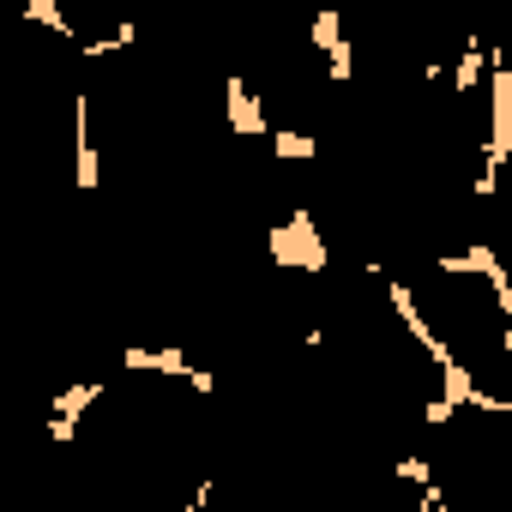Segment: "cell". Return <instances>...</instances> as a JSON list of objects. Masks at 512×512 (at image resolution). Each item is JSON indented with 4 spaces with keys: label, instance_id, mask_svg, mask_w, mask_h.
Instances as JSON below:
<instances>
[{
    "label": "cell",
    "instance_id": "1",
    "mask_svg": "<svg viewBox=\"0 0 512 512\" xmlns=\"http://www.w3.org/2000/svg\"><path fill=\"white\" fill-rule=\"evenodd\" d=\"M506 157H512V67L488 49V145H482V175H476L482 199L500 187Z\"/></svg>",
    "mask_w": 512,
    "mask_h": 512
},
{
    "label": "cell",
    "instance_id": "2",
    "mask_svg": "<svg viewBox=\"0 0 512 512\" xmlns=\"http://www.w3.org/2000/svg\"><path fill=\"white\" fill-rule=\"evenodd\" d=\"M272 266H290V272H326L332 266V247L320 241L314 211L296 205L284 223H272Z\"/></svg>",
    "mask_w": 512,
    "mask_h": 512
},
{
    "label": "cell",
    "instance_id": "3",
    "mask_svg": "<svg viewBox=\"0 0 512 512\" xmlns=\"http://www.w3.org/2000/svg\"><path fill=\"white\" fill-rule=\"evenodd\" d=\"M386 302H392V314L404 320V332L416 338V350H422V356H428L434 368H446V362H458V356H452V344H446V338L434 332V320H428V314L416 308V296H410V284H398V278H386Z\"/></svg>",
    "mask_w": 512,
    "mask_h": 512
},
{
    "label": "cell",
    "instance_id": "4",
    "mask_svg": "<svg viewBox=\"0 0 512 512\" xmlns=\"http://www.w3.org/2000/svg\"><path fill=\"white\" fill-rule=\"evenodd\" d=\"M440 398H446L452 410H464V404H470V410H482V416H506V410H512V404H506L500 392H488L464 362H446V368H440Z\"/></svg>",
    "mask_w": 512,
    "mask_h": 512
},
{
    "label": "cell",
    "instance_id": "5",
    "mask_svg": "<svg viewBox=\"0 0 512 512\" xmlns=\"http://www.w3.org/2000/svg\"><path fill=\"white\" fill-rule=\"evenodd\" d=\"M103 392H109L103 380H85V386L55 392V410H49V440H55V446H73V440H79V416H85Z\"/></svg>",
    "mask_w": 512,
    "mask_h": 512
},
{
    "label": "cell",
    "instance_id": "6",
    "mask_svg": "<svg viewBox=\"0 0 512 512\" xmlns=\"http://www.w3.org/2000/svg\"><path fill=\"white\" fill-rule=\"evenodd\" d=\"M308 37H314V49L326 55V73H332V85H350V79H356V55H350V43H344V19L326 7V13L308 25Z\"/></svg>",
    "mask_w": 512,
    "mask_h": 512
},
{
    "label": "cell",
    "instance_id": "7",
    "mask_svg": "<svg viewBox=\"0 0 512 512\" xmlns=\"http://www.w3.org/2000/svg\"><path fill=\"white\" fill-rule=\"evenodd\" d=\"M223 115H229V133H241V139H266L272 133V121L260 115V97L247 91V79H223Z\"/></svg>",
    "mask_w": 512,
    "mask_h": 512
},
{
    "label": "cell",
    "instance_id": "8",
    "mask_svg": "<svg viewBox=\"0 0 512 512\" xmlns=\"http://www.w3.org/2000/svg\"><path fill=\"white\" fill-rule=\"evenodd\" d=\"M121 368L127 374H169V380H187L193 374V362H187L181 344H157V350L151 344H127L121 350Z\"/></svg>",
    "mask_w": 512,
    "mask_h": 512
},
{
    "label": "cell",
    "instance_id": "9",
    "mask_svg": "<svg viewBox=\"0 0 512 512\" xmlns=\"http://www.w3.org/2000/svg\"><path fill=\"white\" fill-rule=\"evenodd\" d=\"M73 175H79V193H97V145H91V97L85 91L73 103Z\"/></svg>",
    "mask_w": 512,
    "mask_h": 512
},
{
    "label": "cell",
    "instance_id": "10",
    "mask_svg": "<svg viewBox=\"0 0 512 512\" xmlns=\"http://www.w3.org/2000/svg\"><path fill=\"white\" fill-rule=\"evenodd\" d=\"M482 73H488V49H482V43H464V55L446 67V79H452L458 97H470V91L482 85Z\"/></svg>",
    "mask_w": 512,
    "mask_h": 512
},
{
    "label": "cell",
    "instance_id": "11",
    "mask_svg": "<svg viewBox=\"0 0 512 512\" xmlns=\"http://www.w3.org/2000/svg\"><path fill=\"white\" fill-rule=\"evenodd\" d=\"M266 139H272V157H278V163H314V157H320V139H314V133H296V127H272Z\"/></svg>",
    "mask_w": 512,
    "mask_h": 512
},
{
    "label": "cell",
    "instance_id": "12",
    "mask_svg": "<svg viewBox=\"0 0 512 512\" xmlns=\"http://www.w3.org/2000/svg\"><path fill=\"white\" fill-rule=\"evenodd\" d=\"M139 43V25L133 19H121L115 31H103V37H79V55L85 61H103V55H121V49H133Z\"/></svg>",
    "mask_w": 512,
    "mask_h": 512
},
{
    "label": "cell",
    "instance_id": "13",
    "mask_svg": "<svg viewBox=\"0 0 512 512\" xmlns=\"http://www.w3.org/2000/svg\"><path fill=\"white\" fill-rule=\"evenodd\" d=\"M25 25H43V31H55L61 43H73V49H79V25L55 7V0H31V7H25Z\"/></svg>",
    "mask_w": 512,
    "mask_h": 512
},
{
    "label": "cell",
    "instance_id": "14",
    "mask_svg": "<svg viewBox=\"0 0 512 512\" xmlns=\"http://www.w3.org/2000/svg\"><path fill=\"white\" fill-rule=\"evenodd\" d=\"M392 476L398 482H416V488H434V458H398Z\"/></svg>",
    "mask_w": 512,
    "mask_h": 512
},
{
    "label": "cell",
    "instance_id": "15",
    "mask_svg": "<svg viewBox=\"0 0 512 512\" xmlns=\"http://www.w3.org/2000/svg\"><path fill=\"white\" fill-rule=\"evenodd\" d=\"M452 416H458V410H452L446 398H428V410H422V422H428V428H446Z\"/></svg>",
    "mask_w": 512,
    "mask_h": 512
},
{
    "label": "cell",
    "instance_id": "16",
    "mask_svg": "<svg viewBox=\"0 0 512 512\" xmlns=\"http://www.w3.org/2000/svg\"><path fill=\"white\" fill-rule=\"evenodd\" d=\"M211 494H217V482H199V488L187 494V506H181V512H205V506H211Z\"/></svg>",
    "mask_w": 512,
    "mask_h": 512
}]
</instances>
